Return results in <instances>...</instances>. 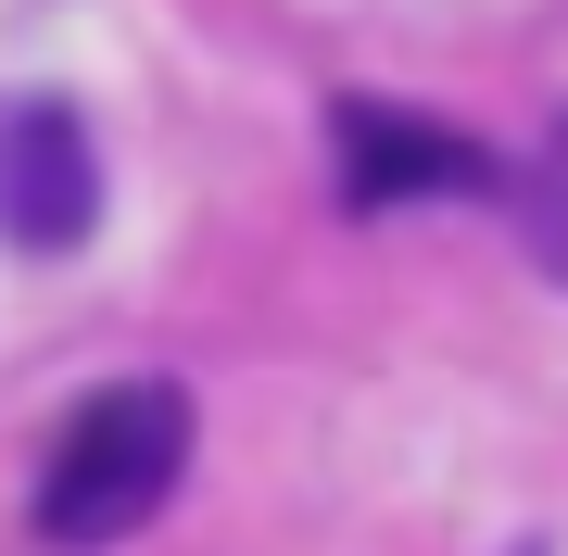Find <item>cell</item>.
I'll return each instance as SVG.
<instances>
[{
    "label": "cell",
    "instance_id": "1",
    "mask_svg": "<svg viewBox=\"0 0 568 556\" xmlns=\"http://www.w3.org/2000/svg\"><path fill=\"white\" fill-rule=\"evenodd\" d=\"M178 468H190V392L178 380H114V392H89L51 431L26 518H39V544H63V556H102V544L164 518Z\"/></svg>",
    "mask_w": 568,
    "mask_h": 556
},
{
    "label": "cell",
    "instance_id": "2",
    "mask_svg": "<svg viewBox=\"0 0 568 556\" xmlns=\"http://www.w3.org/2000/svg\"><path fill=\"white\" fill-rule=\"evenodd\" d=\"M89 228H102V140H89V114L51 102V89L0 102V241L77 253Z\"/></svg>",
    "mask_w": 568,
    "mask_h": 556
},
{
    "label": "cell",
    "instance_id": "3",
    "mask_svg": "<svg viewBox=\"0 0 568 556\" xmlns=\"http://www.w3.org/2000/svg\"><path fill=\"white\" fill-rule=\"evenodd\" d=\"M328 152H342V203H354V215L506 190L480 140H455V127H429V114H405V102H342V114H328Z\"/></svg>",
    "mask_w": 568,
    "mask_h": 556
},
{
    "label": "cell",
    "instance_id": "4",
    "mask_svg": "<svg viewBox=\"0 0 568 556\" xmlns=\"http://www.w3.org/2000/svg\"><path fill=\"white\" fill-rule=\"evenodd\" d=\"M506 190H518V241H530V266L568 291V114L544 127V152H530Z\"/></svg>",
    "mask_w": 568,
    "mask_h": 556
}]
</instances>
